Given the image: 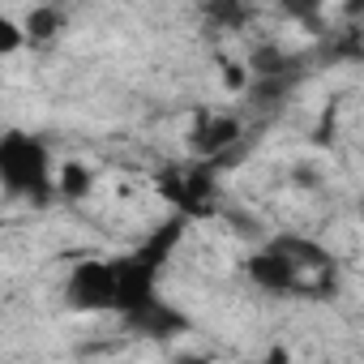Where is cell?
<instances>
[{
	"label": "cell",
	"instance_id": "277c9868",
	"mask_svg": "<svg viewBox=\"0 0 364 364\" xmlns=\"http://www.w3.org/2000/svg\"><path fill=\"white\" fill-rule=\"evenodd\" d=\"M245 270H249V279H253L262 291H270V296H291V291L304 287V274H300L279 249H270V245H266L262 253H253Z\"/></svg>",
	"mask_w": 364,
	"mask_h": 364
},
{
	"label": "cell",
	"instance_id": "9c48e42d",
	"mask_svg": "<svg viewBox=\"0 0 364 364\" xmlns=\"http://www.w3.org/2000/svg\"><path fill=\"white\" fill-rule=\"evenodd\" d=\"M219 77H223V86H228L232 95H245V90H249V69H245L240 60H228Z\"/></svg>",
	"mask_w": 364,
	"mask_h": 364
},
{
	"label": "cell",
	"instance_id": "ba28073f",
	"mask_svg": "<svg viewBox=\"0 0 364 364\" xmlns=\"http://www.w3.org/2000/svg\"><path fill=\"white\" fill-rule=\"evenodd\" d=\"M22 48H26V35H22V26H18V18L0 14V56H14V52H22Z\"/></svg>",
	"mask_w": 364,
	"mask_h": 364
},
{
	"label": "cell",
	"instance_id": "52a82bcc",
	"mask_svg": "<svg viewBox=\"0 0 364 364\" xmlns=\"http://www.w3.org/2000/svg\"><path fill=\"white\" fill-rule=\"evenodd\" d=\"M18 26H22L26 43H52V39L60 35V26H65V14H60L56 5H35V9L22 14Z\"/></svg>",
	"mask_w": 364,
	"mask_h": 364
},
{
	"label": "cell",
	"instance_id": "3957f363",
	"mask_svg": "<svg viewBox=\"0 0 364 364\" xmlns=\"http://www.w3.org/2000/svg\"><path fill=\"white\" fill-rule=\"evenodd\" d=\"M245 137V120L232 116V112H202L189 129V150L202 159V163H219L228 159V150Z\"/></svg>",
	"mask_w": 364,
	"mask_h": 364
},
{
	"label": "cell",
	"instance_id": "30bf717a",
	"mask_svg": "<svg viewBox=\"0 0 364 364\" xmlns=\"http://www.w3.org/2000/svg\"><path fill=\"white\" fill-rule=\"evenodd\" d=\"M210 14H215L219 22H228V26H240V22L249 18V14H245V9H236V5H215Z\"/></svg>",
	"mask_w": 364,
	"mask_h": 364
},
{
	"label": "cell",
	"instance_id": "8992f818",
	"mask_svg": "<svg viewBox=\"0 0 364 364\" xmlns=\"http://www.w3.org/2000/svg\"><path fill=\"white\" fill-rule=\"evenodd\" d=\"M90 193H95V171H90V163H82V159L56 163V198H65V202H86Z\"/></svg>",
	"mask_w": 364,
	"mask_h": 364
},
{
	"label": "cell",
	"instance_id": "7c38bea8",
	"mask_svg": "<svg viewBox=\"0 0 364 364\" xmlns=\"http://www.w3.org/2000/svg\"><path fill=\"white\" fill-rule=\"evenodd\" d=\"M262 364H291V351H287L283 343H274V347L262 355Z\"/></svg>",
	"mask_w": 364,
	"mask_h": 364
},
{
	"label": "cell",
	"instance_id": "7a4b0ae2",
	"mask_svg": "<svg viewBox=\"0 0 364 364\" xmlns=\"http://www.w3.org/2000/svg\"><path fill=\"white\" fill-rule=\"evenodd\" d=\"M65 300L77 313H116V274H112V262H103V257L77 262L69 270V279H65Z\"/></svg>",
	"mask_w": 364,
	"mask_h": 364
},
{
	"label": "cell",
	"instance_id": "8fae6325",
	"mask_svg": "<svg viewBox=\"0 0 364 364\" xmlns=\"http://www.w3.org/2000/svg\"><path fill=\"white\" fill-rule=\"evenodd\" d=\"M296 185H304V189H321L317 167H300V171H296Z\"/></svg>",
	"mask_w": 364,
	"mask_h": 364
},
{
	"label": "cell",
	"instance_id": "6da1fadb",
	"mask_svg": "<svg viewBox=\"0 0 364 364\" xmlns=\"http://www.w3.org/2000/svg\"><path fill=\"white\" fill-rule=\"evenodd\" d=\"M0 189L26 206L56 202V163L52 146L35 133L9 129L0 133Z\"/></svg>",
	"mask_w": 364,
	"mask_h": 364
},
{
	"label": "cell",
	"instance_id": "5b68a950",
	"mask_svg": "<svg viewBox=\"0 0 364 364\" xmlns=\"http://www.w3.org/2000/svg\"><path fill=\"white\" fill-rule=\"evenodd\" d=\"M124 321H129L137 334L159 338V343H163V338H176V334H185V330H189V317L180 313L176 304H167L163 296H154L150 304H141V309H137L133 317H124Z\"/></svg>",
	"mask_w": 364,
	"mask_h": 364
}]
</instances>
